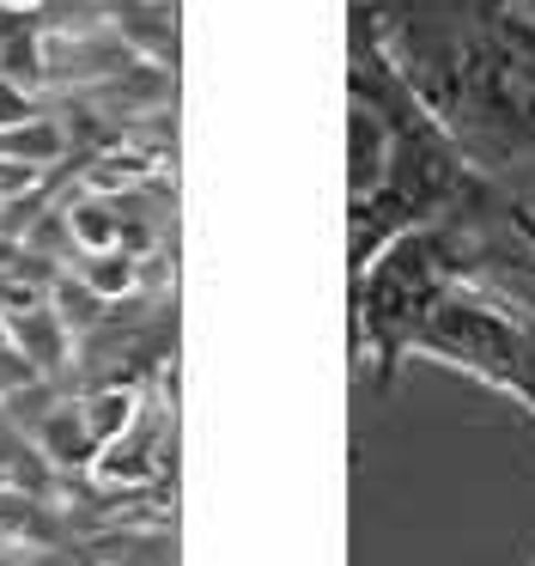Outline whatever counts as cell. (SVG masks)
I'll return each instance as SVG.
<instances>
[{
  "mask_svg": "<svg viewBox=\"0 0 535 566\" xmlns=\"http://www.w3.org/2000/svg\"><path fill=\"white\" fill-rule=\"evenodd\" d=\"M389 62L481 177H535V13L523 0H365Z\"/></svg>",
  "mask_w": 535,
  "mask_h": 566,
  "instance_id": "cell-1",
  "label": "cell"
},
{
  "mask_svg": "<svg viewBox=\"0 0 535 566\" xmlns=\"http://www.w3.org/2000/svg\"><path fill=\"white\" fill-rule=\"evenodd\" d=\"M347 92H353V177H347V269L359 281L384 244L426 226H450L493 196L450 128L420 104L377 38L365 0L353 7V50H347Z\"/></svg>",
  "mask_w": 535,
  "mask_h": 566,
  "instance_id": "cell-2",
  "label": "cell"
},
{
  "mask_svg": "<svg viewBox=\"0 0 535 566\" xmlns=\"http://www.w3.org/2000/svg\"><path fill=\"white\" fill-rule=\"evenodd\" d=\"M165 451H170V427L140 415L116 444L97 451L92 469H97V481H109V488H146L153 475H165Z\"/></svg>",
  "mask_w": 535,
  "mask_h": 566,
  "instance_id": "cell-3",
  "label": "cell"
},
{
  "mask_svg": "<svg viewBox=\"0 0 535 566\" xmlns=\"http://www.w3.org/2000/svg\"><path fill=\"white\" fill-rule=\"evenodd\" d=\"M7 342L36 378H55V371L73 366V329L55 317V305H36L24 317H7Z\"/></svg>",
  "mask_w": 535,
  "mask_h": 566,
  "instance_id": "cell-4",
  "label": "cell"
},
{
  "mask_svg": "<svg viewBox=\"0 0 535 566\" xmlns=\"http://www.w3.org/2000/svg\"><path fill=\"white\" fill-rule=\"evenodd\" d=\"M36 457H43L49 469H92L97 463V444H92V432H85L80 402H55L36 420Z\"/></svg>",
  "mask_w": 535,
  "mask_h": 566,
  "instance_id": "cell-5",
  "label": "cell"
},
{
  "mask_svg": "<svg viewBox=\"0 0 535 566\" xmlns=\"http://www.w3.org/2000/svg\"><path fill=\"white\" fill-rule=\"evenodd\" d=\"M80 408H85V432H92V444L104 451V444H116L122 432L140 420V390H134V384H97Z\"/></svg>",
  "mask_w": 535,
  "mask_h": 566,
  "instance_id": "cell-6",
  "label": "cell"
},
{
  "mask_svg": "<svg viewBox=\"0 0 535 566\" xmlns=\"http://www.w3.org/2000/svg\"><path fill=\"white\" fill-rule=\"evenodd\" d=\"M73 140L61 123H49V116H36V123H19V128H0V159H19L31 165V171H43V165L67 159Z\"/></svg>",
  "mask_w": 535,
  "mask_h": 566,
  "instance_id": "cell-7",
  "label": "cell"
},
{
  "mask_svg": "<svg viewBox=\"0 0 535 566\" xmlns=\"http://www.w3.org/2000/svg\"><path fill=\"white\" fill-rule=\"evenodd\" d=\"M80 281L92 286L104 305H122V298L140 286V262L128 250H109V256H80Z\"/></svg>",
  "mask_w": 535,
  "mask_h": 566,
  "instance_id": "cell-8",
  "label": "cell"
},
{
  "mask_svg": "<svg viewBox=\"0 0 535 566\" xmlns=\"http://www.w3.org/2000/svg\"><path fill=\"white\" fill-rule=\"evenodd\" d=\"M19 123H36V98H24L19 80L0 74V128H19Z\"/></svg>",
  "mask_w": 535,
  "mask_h": 566,
  "instance_id": "cell-9",
  "label": "cell"
},
{
  "mask_svg": "<svg viewBox=\"0 0 535 566\" xmlns=\"http://www.w3.org/2000/svg\"><path fill=\"white\" fill-rule=\"evenodd\" d=\"M523 7H529V13H535V0H523Z\"/></svg>",
  "mask_w": 535,
  "mask_h": 566,
  "instance_id": "cell-10",
  "label": "cell"
},
{
  "mask_svg": "<svg viewBox=\"0 0 535 566\" xmlns=\"http://www.w3.org/2000/svg\"><path fill=\"white\" fill-rule=\"evenodd\" d=\"M0 420H7V408H0Z\"/></svg>",
  "mask_w": 535,
  "mask_h": 566,
  "instance_id": "cell-11",
  "label": "cell"
},
{
  "mask_svg": "<svg viewBox=\"0 0 535 566\" xmlns=\"http://www.w3.org/2000/svg\"><path fill=\"white\" fill-rule=\"evenodd\" d=\"M529 566H535V554H529Z\"/></svg>",
  "mask_w": 535,
  "mask_h": 566,
  "instance_id": "cell-12",
  "label": "cell"
}]
</instances>
